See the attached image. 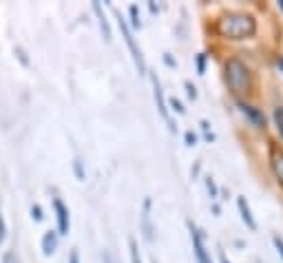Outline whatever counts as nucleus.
<instances>
[{"instance_id":"1","label":"nucleus","mask_w":283,"mask_h":263,"mask_svg":"<svg viewBox=\"0 0 283 263\" xmlns=\"http://www.w3.org/2000/svg\"><path fill=\"white\" fill-rule=\"evenodd\" d=\"M217 33L224 38H232V40L252 38L257 33V20H254V16L244 13V11L224 13L217 20Z\"/></svg>"},{"instance_id":"2","label":"nucleus","mask_w":283,"mask_h":263,"mask_svg":"<svg viewBox=\"0 0 283 263\" xmlns=\"http://www.w3.org/2000/svg\"><path fill=\"white\" fill-rule=\"evenodd\" d=\"M226 82L232 93H248L252 89V73L239 58H230L226 62Z\"/></svg>"},{"instance_id":"3","label":"nucleus","mask_w":283,"mask_h":263,"mask_svg":"<svg viewBox=\"0 0 283 263\" xmlns=\"http://www.w3.org/2000/svg\"><path fill=\"white\" fill-rule=\"evenodd\" d=\"M115 16H117L120 31H122V36L126 40V46H129V51H131V56H133V62H135L137 71L142 73V76H144V73H146V60H144V53H142V49H139L137 42H135V36H133V31H131V27H129V20H126L120 11H115Z\"/></svg>"},{"instance_id":"4","label":"nucleus","mask_w":283,"mask_h":263,"mask_svg":"<svg viewBox=\"0 0 283 263\" xmlns=\"http://www.w3.org/2000/svg\"><path fill=\"white\" fill-rule=\"evenodd\" d=\"M151 82H153V95H155V104H157V109H159V115L164 117V122L168 124L171 133H175V131H177V126H175L173 119H171V111H168V102H166L164 89H161V82L157 80V76H151Z\"/></svg>"},{"instance_id":"5","label":"nucleus","mask_w":283,"mask_h":263,"mask_svg":"<svg viewBox=\"0 0 283 263\" xmlns=\"http://www.w3.org/2000/svg\"><path fill=\"white\" fill-rule=\"evenodd\" d=\"M53 210H56V232L60 237H64V234H69V230H71L69 208L64 206V201L60 197H53Z\"/></svg>"},{"instance_id":"6","label":"nucleus","mask_w":283,"mask_h":263,"mask_svg":"<svg viewBox=\"0 0 283 263\" xmlns=\"http://www.w3.org/2000/svg\"><path fill=\"white\" fill-rule=\"evenodd\" d=\"M188 230H191V239H193V250H195V259L197 263H213V259L208 257V250L204 246V232L199 230L193 221H188Z\"/></svg>"},{"instance_id":"7","label":"nucleus","mask_w":283,"mask_h":263,"mask_svg":"<svg viewBox=\"0 0 283 263\" xmlns=\"http://www.w3.org/2000/svg\"><path fill=\"white\" fill-rule=\"evenodd\" d=\"M153 199L146 197L144 199V206H142V221H139V228H142V234H144L146 241H153L155 237V226H153Z\"/></svg>"},{"instance_id":"8","label":"nucleus","mask_w":283,"mask_h":263,"mask_svg":"<svg viewBox=\"0 0 283 263\" xmlns=\"http://www.w3.org/2000/svg\"><path fill=\"white\" fill-rule=\"evenodd\" d=\"M58 244H60V234L56 230H46L42 234V239H40V250H42L44 257H51L58 250Z\"/></svg>"},{"instance_id":"9","label":"nucleus","mask_w":283,"mask_h":263,"mask_svg":"<svg viewBox=\"0 0 283 263\" xmlns=\"http://www.w3.org/2000/svg\"><path fill=\"white\" fill-rule=\"evenodd\" d=\"M239 109H241V113H244V115L250 119L254 126H259V129H264V126H266V115H264V111L254 109L252 104H244V102H239Z\"/></svg>"},{"instance_id":"10","label":"nucleus","mask_w":283,"mask_h":263,"mask_svg":"<svg viewBox=\"0 0 283 263\" xmlns=\"http://www.w3.org/2000/svg\"><path fill=\"white\" fill-rule=\"evenodd\" d=\"M270 166H272L274 177H277L279 184L283 186V148L272 146V151H270Z\"/></svg>"},{"instance_id":"11","label":"nucleus","mask_w":283,"mask_h":263,"mask_svg":"<svg viewBox=\"0 0 283 263\" xmlns=\"http://www.w3.org/2000/svg\"><path fill=\"white\" fill-rule=\"evenodd\" d=\"M93 11L98 13L100 29H102V33H104V40H106V42H111L113 33H111V25H109V20H106V13H104V9H102V3H93Z\"/></svg>"},{"instance_id":"12","label":"nucleus","mask_w":283,"mask_h":263,"mask_svg":"<svg viewBox=\"0 0 283 263\" xmlns=\"http://www.w3.org/2000/svg\"><path fill=\"white\" fill-rule=\"evenodd\" d=\"M237 206H239V212H241V219L246 221V226L250 228V230H257V219L252 217L250 212V206H248L246 197H237Z\"/></svg>"},{"instance_id":"13","label":"nucleus","mask_w":283,"mask_h":263,"mask_svg":"<svg viewBox=\"0 0 283 263\" xmlns=\"http://www.w3.org/2000/svg\"><path fill=\"white\" fill-rule=\"evenodd\" d=\"M129 18H131V31H137L142 29V18H139V7L137 5H131L129 7Z\"/></svg>"},{"instance_id":"14","label":"nucleus","mask_w":283,"mask_h":263,"mask_svg":"<svg viewBox=\"0 0 283 263\" xmlns=\"http://www.w3.org/2000/svg\"><path fill=\"white\" fill-rule=\"evenodd\" d=\"M206 62H208V53H197V56H195V66H197L199 76L206 73Z\"/></svg>"},{"instance_id":"15","label":"nucleus","mask_w":283,"mask_h":263,"mask_svg":"<svg viewBox=\"0 0 283 263\" xmlns=\"http://www.w3.org/2000/svg\"><path fill=\"white\" fill-rule=\"evenodd\" d=\"M13 53H16V58L20 60V64L22 66H31V60H29V56H27V51H25V46H13Z\"/></svg>"},{"instance_id":"16","label":"nucleus","mask_w":283,"mask_h":263,"mask_svg":"<svg viewBox=\"0 0 283 263\" xmlns=\"http://www.w3.org/2000/svg\"><path fill=\"white\" fill-rule=\"evenodd\" d=\"M129 250H131V263H142V257H139V248H137V241L135 239H129Z\"/></svg>"},{"instance_id":"17","label":"nucleus","mask_w":283,"mask_h":263,"mask_svg":"<svg viewBox=\"0 0 283 263\" xmlns=\"http://www.w3.org/2000/svg\"><path fill=\"white\" fill-rule=\"evenodd\" d=\"M73 171H76V177H78L80 181H84V179H86V173H84V161L80 159V157L73 159Z\"/></svg>"},{"instance_id":"18","label":"nucleus","mask_w":283,"mask_h":263,"mask_svg":"<svg viewBox=\"0 0 283 263\" xmlns=\"http://www.w3.org/2000/svg\"><path fill=\"white\" fill-rule=\"evenodd\" d=\"M166 102H168V111H175V113H179V115H184V113H186L184 104H181L177 98H171V100H166Z\"/></svg>"},{"instance_id":"19","label":"nucleus","mask_w":283,"mask_h":263,"mask_svg":"<svg viewBox=\"0 0 283 263\" xmlns=\"http://www.w3.org/2000/svg\"><path fill=\"white\" fill-rule=\"evenodd\" d=\"M29 214H31L33 221H42L44 219V210H42V206H40V204H31Z\"/></svg>"},{"instance_id":"20","label":"nucleus","mask_w":283,"mask_h":263,"mask_svg":"<svg viewBox=\"0 0 283 263\" xmlns=\"http://www.w3.org/2000/svg\"><path fill=\"white\" fill-rule=\"evenodd\" d=\"M274 122H277V129L283 137V106H277V109H274Z\"/></svg>"},{"instance_id":"21","label":"nucleus","mask_w":283,"mask_h":263,"mask_svg":"<svg viewBox=\"0 0 283 263\" xmlns=\"http://www.w3.org/2000/svg\"><path fill=\"white\" fill-rule=\"evenodd\" d=\"M199 126H201V131H204V137H206L208 141H213L215 135H213V131H210V124H208V119H201Z\"/></svg>"},{"instance_id":"22","label":"nucleus","mask_w":283,"mask_h":263,"mask_svg":"<svg viewBox=\"0 0 283 263\" xmlns=\"http://www.w3.org/2000/svg\"><path fill=\"white\" fill-rule=\"evenodd\" d=\"M206 188H208V193H210V197H217L219 195V188H217V184H215L213 177H206Z\"/></svg>"},{"instance_id":"23","label":"nucleus","mask_w":283,"mask_h":263,"mask_svg":"<svg viewBox=\"0 0 283 263\" xmlns=\"http://www.w3.org/2000/svg\"><path fill=\"white\" fill-rule=\"evenodd\" d=\"M3 263H20L16 250H7V252L3 254Z\"/></svg>"},{"instance_id":"24","label":"nucleus","mask_w":283,"mask_h":263,"mask_svg":"<svg viewBox=\"0 0 283 263\" xmlns=\"http://www.w3.org/2000/svg\"><path fill=\"white\" fill-rule=\"evenodd\" d=\"M184 86H186V93H188V98L191 100H197V86H195L191 80H186L184 82Z\"/></svg>"},{"instance_id":"25","label":"nucleus","mask_w":283,"mask_h":263,"mask_svg":"<svg viewBox=\"0 0 283 263\" xmlns=\"http://www.w3.org/2000/svg\"><path fill=\"white\" fill-rule=\"evenodd\" d=\"M184 141H186V146H195V144H197V133L186 131L184 133Z\"/></svg>"},{"instance_id":"26","label":"nucleus","mask_w":283,"mask_h":263,"mask_svg":"<svg viewBox=\"0 0 283 263\" xmlns=\"http://www.w3.org/2000/svg\"><path fill=\"white\" fill-rule=\"evenodd\" d=\"M5 237H7V221H5V214L0 212V244L5 241Z\"/></svg>"},{"instance_id":"27","label":"nucleus","mask_w":283,"mask_h":263,"mask_svg":"<svg viewBox=\"0 0 283 263\" xmlns=\"http://www.w3.org/2000/svg\"><path fill=\"white\" fill-rule=\"evenodd\" d=\"M161 58H164V64H166V66H171V69H175V66H177V60H175V58L171 56V53H164Z\"/></svg>"},{"instance_id":"28","label":"nucleus","mask_w":283,"mask_h":263,"mask_svg":"<svg viewBox=\"0 0 283 263\" xmlns=\"http://www.w3.org/2000/svg\"><path fill=\"white\" fill-rule=\"evenodd\" d=\"M272 241H274V246H277V252L281 254V259H283V239L279 237V234H274Z\"/></svg>"},{"instance_id":"29","label":"nucleus","mask_w":283,"mask_h":263,"mask_svg":"<svg viewBox=\"0 0 283 263\" xmlns=\"http://www.w3.org/2000/svg\"><path fill=\"white\" fill-rule=\"evenodd\" d=\"M69 263H82V261H80V252L76 250V248L69 252Z\"/></svg>"},{"instance_id":"30","label":"nucleus","mask_w":283,"mask_h":263,"mask_svg":"<svg viewBox=\"0 0 283 263\" xmlns=\"http://www.w3.org/2000/svg\"><path fill=\"white\" fill-rule=\"evenodd\" d=\"M102 263H113V257H111V252H109V250H104V252H102Z\"/></svg>"},{"instance_id":"31","label":"nucleus","mask_w":283,"mask_h":263,"mask_svg":"<svg viewBox=\"0 0 283 263\" xmlns=\"http://www.w3.org/2000/svg\"><path fill=\"white\" fill-rule=\"evenodd\" d=\"M148 9H151V13H157V11H159V7L155 5V3H148Z\"/></svg>"},{"instance_id":"32","label":"nucleus","mask_w":283,"mask_h":263,"mask_svg":"<svg viewBox=\"0 0 283 263\" xmlns=\"http://www.w3.org/2000/svg\"><path fill=\"white\" fill-rule=\"evenodd\" d=\"M219 261H221V263H230V259H228V257H226V254H224V252H221V254H219Z\"/></svg>"},{"instance_id":"33","label":"nucleus","mask_w":283,"mask_h":263,"mask_svg":"<svg viewBox=\"0 0 283 263\" xmlns=\"http://www.w3.org/2000/svg\"><path fill=\"white\" fill-rule=\"evenodd\" d=\"M213 212H215V214H219V212H221V208H219V204H213Z\"/></svg>"},{"instance_id":"34","label":"nucleus","mask_w":283,"mask_h":263,"mask_svg":"<svg viewBox=\"0 0 283 263\" xmlns=\"http://www.w3.org/2000/svg\"><path fill=\"white\" fill-rule=\"evenodd\" d=\"M277 64H279V69L283 71V56H277Z\"/></svg>"},{"instance_id":"35","label":"nucleus","mask_w":283,"mask_h":263,"mask_svg":"<svg viewBox=\"0 0 283 263\" xmlns=\"http://www.w3.org/2000/svg\"><path fill=\"white\" fill-rule=\"evenodd\" d=\"M279 7H281V11H283V0H279Z\"/></svg>"},{"instance_id":"36","label":"nucleus","mask_w":283,"mask_h":263,"mask_svg":"<svg viewBox=\"0 0 283 263\" xmlns=\"http://www.w3.org/2000/svg\"><path fill=\"white\" fill-rule=\"evenodd\" d=\"M153 263H157V261H153Z\"/></svg>"}]
</instances>
